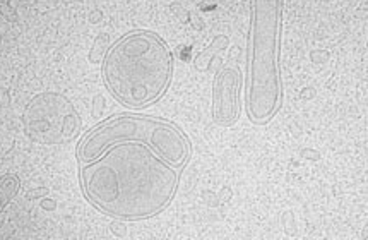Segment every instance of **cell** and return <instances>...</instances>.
I'll list each match as a JSON object with an SVG mask.
<instances>
[{
  "instance_id": "obj_1",
  "label": "cell",
  "mask_w": 368,
  "mask_h": 240,
  "mask_svg": "<svg viewBox=\"0 0 368 240\" xmlns=\"http://www.w3.org/2000/svg\"><path fill=\"white\" fill-rule=\"evenodd\" d=\"M86 199L115 220L158 216L175 199L180 170L143 143H118L79 170Z\"/></svg>"
},
{
  "instance_id": "obj_2",
  "label": "cell",
  "mask_w": 368,
  "mask_h": 240,
  "mask_svg": "<svg viewBox=\"0 0 368 240\" xmlns=\"http://www.w3.org/2000/svg\"><path fill=\"white\" fill-rule=\"evenodd\" d=\"M101 74L118 103L128 109H145L168 91L175 74V55L160 34L136 29L110 46Z\"/></svg>"
},
{
  "instance_id": "obj_3",
  "label": "cell",
  "mask_w": 368,
  "mask_h": 240,
  "mask_svg": "<svg viewBox=\"0 0 368 240\" xmlns=\"http://www.w3.org/2000/svg\"><path fill=\"white\" fill-rule=\"evenodd\" d=\"M281 0L250 2L245 54V110L255 126H265L282 106Z\"/></svg>"
},
{
  "instance_id": "obj_4",
  "label": "cell",
  "mask_w": 368,
  "mask_h": 240,
  "mask_svg": "<svg viewBox=\"0 0 368 240\" xmlns=\"http://www.w3.org/2000/svg\"><path fill=\"white\" fill-rule=\"evenodd\" d=\"M118 143H143L165 158L175 169L182 170L190 160V137L170 120L143 114L111 115L96 124L77 144V160L91 163L106 149Z\"/></svg>"
},
{
  "instance_id": "obj_5",
  "label": "cell",
  "mask_w": 368,
  "mask_h": 240,
  "mask_svg": "<svg viewBox=\"0 0 368 240\" xmlns=\"http://www.w3.org/2000/svg\"><path fill=\"white\" fill-rule=\"evenodd\" d=\"M24 132L40 144L68 143L83 129L76 106L62 93L43 91L34 94L23 111Z\"/></svg>"
},
{
  "instance_id": "obj_6",
  "label": "cell",
  "mask_w": 368,
  "mask_h": 240,
  "mask_svg": "<svg viewBox=\"0 0 368 240\" xmlns=\"http://www.w3.org/2000/svg\"><path fill=\"white\" fill-rule=\"evenodd\" d=\"M243 76L237 67L225 66L213 79L211 115L220 127H233L242 115Z\"/></svg>"
},
{
  "instance_id": "obj_7",
  "label": "cell",
  "mask_w": 368,
  "mask_h": 240,
  "mask_svg": "<svg viewBox=\"0 0 368 240\" xmlns=\"http://www.w3.org/2000/svg\"><path fill=\"white\" fill-rule=\"evenodd\" d=\"M228 45H230V38L228 36H223V34H220V36L213 38V41L209 43V45L205 46V49H203V50L199 51V54L195 55L194 67L197 69V71H200V72L208 71L209 66H211L213 59L216 57V55L220 54V51L228 49Z\"/></svg>"
},
{
  "instance_id": "obj_8",
  "label": "cell",
  "mask_w": 368,
  "mask_h": 240,
  "mask_svg": "<svg viewBox=\"0 0 368 240\" xmlns=\"http://www.w3.org/2000/svg\"><path fill=\"white\" fill-rule=\"evenodd\" d=\"M0 187H2L0 189V192H2V209H6V206L11 203L17 196V192H19L21 182L16 175H4L2 186Z\"/></svg>"
},
{
  "instance_id": "obj_9",
  "label": "cell",
  "mask_w": 368,
  "mask_h": 240,
  "mask_svg": "<svg viewBox=\"0 0 368 240\" xmlns=\"http://www.w3.org/2000/svg\"><path fill=\"white\" fill-rule=\"evenodd\" d=\"M106 51H108V34H100L93 43V49L89 51V62L100 64L105 59Z\"/></svg>"
},
{
  "instance_id": "obj_10",
  "label": "cell",
  "mask_w": 368,
  "mask_h": 240,
  "mask_svg": "<svg viewBox=\"0 0 368 240\" xmlns=\"http://www.w3.org/2000/svg\"><path fill=\"white\" fill-rule=\"evenodd\" d=\"M93 105H94V109H93V115H94V117H96V119L101 117L103 106H105V98H103L101 94H98V96L94 98Z\"/></svg>"
},
{
  "instance_id": "obj_11",
  "label": "cell",
  "mask_w": 368,
  "mask_h": 240,
  "mask_svg": "<svg viewBox=\"0 0 368 240\" xmlns=\"http://www.w3.org/2000/svg\"><path fill=\"white\" fill-rule=\"evenodd\" d=\"M110 229L113 231V235H117V237H126V225H123V220L113 221L110 225Z\"/></svg>"
},
{
  "instance_id": "obj_12",
  "label": "cell",
  "mask_w": 368,
  "mask_h": 240,
  "mask_svg": "<svg viewBox=\"0 0 368 240\" xmlns=\"http://www.w3.org/2000/svg\"><path fill=\"white\" fill-rule=\"evenodd\" d=\"M171 11H173L175 16H178V19L182 21V23H188V14L185 11H183L182 7L178 6V4H173V6H170Z\"/></svg>"
},
{
  "instance_id": "obj_13",
  "label": "cell",
  "mask_w": 368,
  "mask_h": 240,
  "mask_svg": "<svg viewBox=\"0 0 368 240\" xmlns=\"http://www.w3.org/2000/svg\"><path fill=\"white\" fill-rule=\"evenodd\" d=\"M43 206H45V208H55V204H53V201H48V199H46L45 201V203H43Z\"/></svg>"
}]
</instances>
